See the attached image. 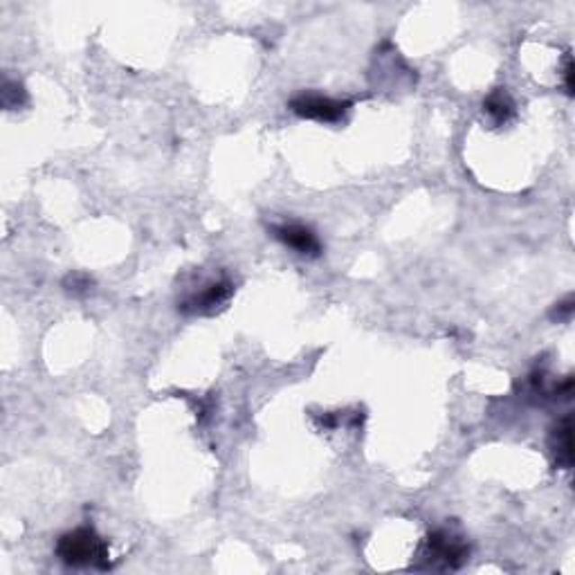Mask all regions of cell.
Instances as JSON below:
<instances>
[{"label": "cell", "mask_w": 575, "mask_h": 575, "mask_svg": "<svg viewBox=\"0 0 575 575\" xmlns=\"http://www.w3.org/2000/svg\"><path fill=\"white\" fill-rule=\"evenodd\" d=\"M470 558V544L450 528H436L425 537L420 546V564L416 569L423 571H454L461 569Z\"/></svg>", "instance_id": "obj_2"}, {"label": "cell", "mask_w": 575, "mask_h": 575, "mask_svg": "<svg viewBox=\"0 0 575 575\" xmlns=\"http://www.w3.org/2000/svg\"><path fill=\"white\" fill-rule=\"evenodd\" d=\"M234 283L228 277L205 279L201 286H193L183 299H178V310L184 315H214L234 294Z\"/></svg>", "instance_id": "obj_3"}, {"label": "cell", "mask_w": 575, "mask_h": 575, "mask_svg": "<svg viewBox=\"0 0 575 575\" xmlns=\"http://www.w3.org/2000/svg\"><path fill=\"white\" fill-rule=\"evenodd\" d=\"M571 315H573V297L569 294L562 303H558V308L553 310V317L558 321H569L571 319Z\"/></svg>", "instance_id": "obj_10"}, {"label": "cell", "mask_w": 575, "mask_h": 575, "mask_svg": "<svg viewBox=\"0 0 575 575\" xmlns=\"http://www.w3.org/2000/svg\"><path fill=\"white\" fill-rule=\"evenodd\" d=\"M22 103H27V93L22 88V84L12 79H4L3 84V106L7 111H13V108H21Z\"/></svg>", "instance_id": "obj_8"}, {"label": "cell", "mask_w": 575, "mask_h": 575, "mask_svg": "<svg viewBox=\"0 0 575 575\" xmlns=\"http://www.w3.org/2000/svg\"><path fill=\"white\" fill-rule=\"evenodd\" d=\"M93 283H94L93 279L84 273H72L63 279V288H66V292L76 294V297H79V294L90 292V290H93Z\"/></svg>", "instance_id": "obj_9"}, {"label": "cell", "mask_w": 575, "mask_h": 575, "mask_svg": "<svg viewBox=\"0 0 575 575\" xmlns=\"http://www.w3.org/2000/svg\"><path fill=\"white\" fill-rule=\"evenodd\" d=\"M273 237L277 238L279 243L290 247L297 255L308 256V259H315V256L321 255V241L315 234V229L308 228L303 223H282V225H273L270 228Z\"/></svg>", "instance_id": "obj_5"}, {"label": "cell", "mask_w": 575, "mask_h": 575, "mask_svg": "<svg viewBox=\"0 0 575 575\" xmlns=\"http://www.w3.org/2000/svg\"><path fill=\"white\" fill-rule=\"evenodd\" d=\"M54 553L67 567L97 569V571H108L112 567L108 542L90 526H79L70 533H63Z\"/></svg>", "instance_id": "obj_1"}, {"label": "cell", "mask_w": 575, "mask_h": 575, "mask_svg": "<svg viewBox=\"0 0 575 575\" xmlns=\"http://www.w3.org/2000/svg\"><path fill=\"white\" fill-rule=\"evenodd\" d=\"M483 112L488 115V120L492 121V126H506L515 117V102L508 94L506 88L492 90L490 94L483 102Z\"/></svg>", "instance_id": "obj_7"}, {"label": "cell", "mask_w": 575, "mask_h": 575, "mask_svg": "<svg viewBox=\"0 0 575 575\" xmlns=\"http://www.w3.org/2000/svg\"><path fill=\"white\" fill-rule=\"evenodd\" d=\"M353 103L346 99L324 97L317 93H301L290 99V111L301 120L321 121V124H337L348 115Z\"/></svg>", "instance_id": "obj_4"}, {"label": "cell", "mask_w": 575, "mask_h": 575, "mask_svg": "<svg viewBox=\"0 0 575 575\" xmlns=\"http://www.w3.org/2000/svg\"><path fill=\"white\" fill-rule=\"evenodd\" d=\"M551 454L558 468L569 470L573 465V423L571 416H564L562 420H558V425L553 427L549 438Z\"/></svg>", "instance_id": "obj_6"}, {"label": "cell", "mask_w": 575, "mask_h": 575, "mask_svg": "<svg viewBox=\"0 0 575 575\" xmlns=\"http://www.w3.org/2000/svg\"><path fill=\"white\" fill-rule=\"evenodd\" d=\"M564 88L569 94H573V61L567 57V66H564Z\"/></svg>", "instance_id": "obj_11"}]
</instances>
